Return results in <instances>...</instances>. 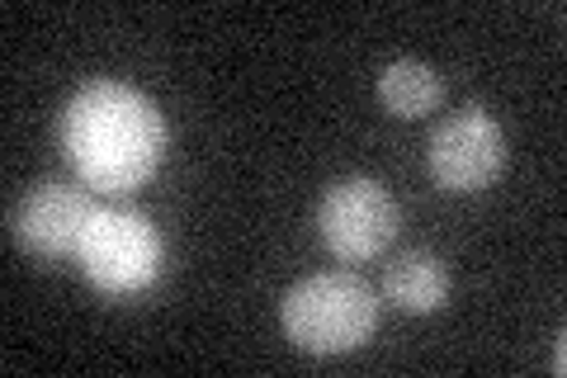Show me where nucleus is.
Here are the masks:
<instances>
[{
	"label": "nucleus",
	"mask_w": 567,
	"mask_h": 378,
	"mask_svg": "<svg viewBox=\"0 0 567 378\" xmlns=\"http://www.w3.org/2000/svg\"><path fill=\"white\" fill-rule=\"evenodd\" d=\"M166 114L123 81H85L62 110V152L100 194H128L166 156Z\"/></svg>",
	"instance_id": "f257e3e1"
},
{
	"label": "nucleus",
	"mask_w": 567,
	"mask_h": 378,
	"mask_svg": "<svg viewBox=\"0 0 567 378\" xmlns=\"http://www.w3.org/2000/svg\"><path fill=\"white\" fill-rule=\"evenodd\" d=\"M284 336L308 355H346L374 336L379 298L360 275L346 269H327V275H308L284 294Z\"/></svg>",
	"instance_id": "f03ea898"
},
{
	"label": "nucleus",
	"mask_w": 567,
	"mask_h": 378,
	"mask_svg": "<svg viewBox=\"0 0 567 378\" xmlns=\"http://www.w3.org/2000/svg\"><path fill=\"white\" fill-rule=\"evenodd\" d=\"M166 265V242L137 208H95L81 246L85 279L104 294H142Z\"/></svg>",
	"instance_id": "7ed1b4c3"
},
{
	"label": "nucleus",
	"mask_w": 567,
	"mask_h": 378,
	"mask_svg": "<svg viewBox=\"0 0 567 378\" xmlns=\"http://www.w3.org/2000/svg\"><path fill=\"white\" fill-rule=\"evenodd\" d=\"M398 200L369 175L336 180L317 204V232L336 260H374L398 237Z\"/></svg>",
	"instance_id": "20e7f679"
},
{
	"label": "nucleus",
	"mask_w": 567,
	"mask_h": 378,
	"mask_svg": "<svg viewBox=\"0 0 567 378\" xmlns=\"http://www.w3.org/2000/svg\"><path fill=\"white\" fill-rule=\"evenodd\" d=\"M425 161H431L440 190L450 194L487 190L506 171V129L487 110L468 104V110L450 114L445 123H435L431 142H425Z\"/></svg>",
	"instance_id": "39448f33"
},
{
	"label": "nucleus",
	"mask_w": 567,
	"mask_h": 378,
	"mask_svg": "<svg viewBox=\"0 0 567 378\" xmlns=\"http://www.w3.org/2000/svg\"><path fill=\"white\" fill-rule=\"evenodd\" d=\"M95 218V200L71 185H33L20 204L10 208V232L39 260H81L85 232Z\"/></svg>",
	"instance_id": "423d86ee"
},
{
	"label": "nucleus",
	"mask_w": 567,
	"mask_h": 378,
	"mask_svg": "<svg viewBox=\"0 0 567 378\" xmlns=\"http://www.w3.org/2000/svg\"><path fill=\"white\" fill-rule=\"evenodd\" d=\"M383 294L402 313H440L450 298V269L435 251H402L383 275Z\"/></svg>",
	"instance_id": "0eeeda50"
},
{
	"label": "nucleus",
	"mask_w": 567,
	"mask_h": 378,
	"mask_svg": "<svg viewBox=\"0 0 567 378\" xmlns=\"http://www.w3.org/2000/svg\"><path fill=\"white\" fill-rule=\"evenodd\" d=\"M440 95H445V81H440V71L425 67V62H416V58L388 62L383 76H379V100H383L398 119H421V114H431L435 104H440Z\"/></svg>",
	"instance_id": "6e6552de"
}]
</instances>
